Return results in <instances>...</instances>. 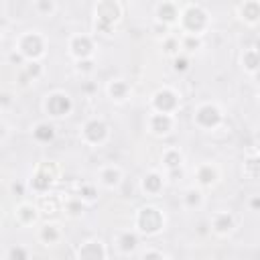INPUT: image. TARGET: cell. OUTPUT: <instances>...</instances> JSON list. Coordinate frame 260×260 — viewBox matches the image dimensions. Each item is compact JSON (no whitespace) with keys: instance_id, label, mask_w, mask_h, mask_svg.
<instances>
[{"instance_id":"cell-12","label":"cell","mask_w":260,"mask_h":260,"mask_svg":"<svg viewBox=\"0 0 260 260\" xmlns=\"http://www.w3.org/2000/svg\"><path fill=\"white\" fill-rule=\"evenodd\" d=\"M77 260H106V246L102 240H85L77 248Z\"/></svg>"},{"instance_id":"cell-18","label":"cell","mask_w":260,"mask_h":260,"mask_svg":"<svg viewBox=\"0 0 260 260\" xmlns=\"http://www.w3.org/2000/svg\"><path fill=\"white\" fill-rule=\"evenodd\" d=\"M195 179H197V183H199L201 187H211V185H215L217 179H219V169H217L215 165H211V162H203V165L197 167Z\"/></svg>"},{"instance_id":"cell-29","label":"cell","mask_w":260,"mask_h":260,"mask_svg":"<svg viewBox=\"0 0 260 260\" xmlns=\"http://www.w3.org/2000/svg\"><path fill=\"white\" fill-rule=\"evenodd\" d=\"M63 207H65L67 215H71V217H79V215L85 211V203H83L79 197H71V199H67Z\"/></svg>"},{"instance_id":"cell-8","label":"cell","mask_w":260,"mask_h":260,"mask_svg":"<svg viewBox=\"0 0 260 260\" xmlns=\"http://www.w3.org/2000/svg\"><path fill=\"white\" fill-rule=\"evenodd\" d=\"M73 110V102L65 91H51L45 98V112L53 118H63Z\"/></svg>"},{"instance_id":"cell-3","label":"cell","mask_w":260,"mask_h":260,"mask_svg":"<svg viewBox=\"0 0 260 260\" xmlns=\"http://www.w3.org/2000/svg\"><path fill=\"white\" fill-rule=\"evenodd\" d=\"M165 223H167L165 213L158 207H154V205L140 207L138 213H136V221H134L136 232L142 234V236H156V234H160L165 230Z\"/></svg>"},{"instance_id":"cell-41","label":"cell","mask_w":260,"mask_h":260,"mask_svg":"<svg viewBox=\"0 0 260 260\" xmlns=\"http://www.w3.org/2000/svg\"><path fill=\"white\" fill-rule=\"evenodd\" d=\"M250 207H252V211H258V207H260V199H258V195H254V197H252Z\"/></svg>"},{"instance_id":"cell-37","label":"cell","mask_w":260,"mask_h":260,"mask_svg":"<svg viewBox=\"0 0 260 260\" xmlns=\"http://www.w3.org/2000/svg\"><path fill=\"white\" fill-rule=\"evenodd\" d=\"M138 260H167V258H165V254H160L158 250H146V252L140 254Z\"/></svg>"},{"instance_id":"cell-14","label":"cell","mask_w":260,"mask_h":260,"mask_svg":"<svg viewBox=\"0 0 260 260\" xmlns=\"http://www.w3.org/2000/svg\"><path fill=\"white\" fill-rule=\"evenodd\" d=\"M238 16L248 24V26H256L260 22V2L258 0H244L236 6Z\"/></svg>"},{"instance_id":"cell-38","label":"cell","mask_w":260,"mask_h":260,"mask_svg":"<svg viewBox=\"0 0 260 260\" xmlns=\"http://www.w3.org/2000/svg\"><path fill=\"white\" fill-rule=\"evenodd\" d=\"M12 104V93L10 91H0V108H6Z\"/></svg>"},{"instance_id":"cell-7","label":"cell","mask_w":260,"mask_h":260,"mask_svg":"<svg viewBox=\"0 0 260 260\" xmlns=\"http://www.w3.org/2000/svg\"><path fill=\"white\" fill-rule=\"evenodd\" d=\"M81 140L89 146H100L108 140L110 136V128L108 124L102 120V118H89L83 126H81V132H79Z\"/></svg>"},{"instance_id":"cell-15","label":"cell","mask_w":260,"mask_h":260,"mask_svg":"<svg viewBox=\"0 0 260 260\" xmlns=\"http://www.w3.org/2000/svg\"><path fill=\"white\" fill-rule=\"evenodd\" d=\"M209 228H211V232H215L217 236H228V234H232L234 228H236L234 215L228 213V211H217V213H213V217H211V221H209Z\"/></svg>"},{"instance_id":"cell-6","label":"cell","mask_w":260,"mask_h":260,"mask_svg":"<svg viewBox=\"0 0 260 260\" xmlns=\"http://www.w3.org/2000/svg\"><path fill=\"white\" fill-rule=\"evenodd\" d=\"M150 108L156 114H171L175 116L179 110V95L171 87H160L150 95Z\"/></svg>"},{"instance_id":"cell-24","label":"cell","mask_w":260,"mask_h":260,"mask_svg":"<svg viewBox=\"0 0 260 260\" xmlns=\"http://www.w3.org/2000/svg\"><path fill=\"white\" fill-rule=\"evenodd\" d=\"M162 165H165L167 171L183 167V152H181L179 148H173V146L167 148V150L162 152Z\"/></svg>"},{"instance_id":"cell-26","label":"cell","mask_w":260,"mask_h":260,"mask_svg":"<svg viewBox=\"0 0 260 260\" xmlns=\"http://www.w3.org/2000/svg\"><path fill=\"white\" fill-rule=\"evenodd\" d=\"M32 138H35L37 142H49V140H53V138H55V128H53V124H49V122H39V124L32 128Z\"/></svg>"},{"instance_id":"cell-42","label":"cell","mask_w":260,"mask_h":260,"mask_svg":"<svg viewBox=\"0 0 260 260\" xmlns=\"http://www.w3.org/2000/svg\"><path fill=\"white\" fill-rule=\"evenodd\" d=\"M2 136H4V124L0 122V138H2Z\"/></svg>"},{"instance_id":"cell-13","label":"cell","mask_w":260,"mask_h":260,"mask_svg":"<svg viewBox=\"0 0 260 260\" xmlns=\"http://www.w3.org/2000/svg\"><path fill=\"white\" fill-rule=\"evenodd\" d=\"M173 128H175V116H171V114H156V112H152L148 116V130L154 136H165Z\"/></svg>"},{"instance_id":"cell-32","label":"cell","mask_w":260,"mask_h":260,"mask_svg":"<svg viewBox=\"0 0 260 260\" xmlns=\"http://www.w3.org/2000/svg\"><path fill=\"white\" fill-rule=\"evenodd\" d=\"M6 258H8V260H30V256H28V250H26L24 246H20V244H16V246L8 248V254H6Z\"/></svg>"},{"instance_id":"cell-4","label":"cell","mask_w":260,"mask_h":260,"mask_svg":"<svg viewBox=\"0 0 260 260\" xmlns=\"http://www.w3.org/2000/svg\"><path fill=\"white\" fill-rule=\"evenodd\" d=\"M122 4L116 2V0H104V2H98L93 6V16H95V30L98 32H106L110 35L114 24L120 20L122 16Z\"/></svg>"},{"instance_id":"cell-9","label":"cell","mask_w":260,"mask_h":260,"mask_svg":"<svg viewBox=\"0 0 260 260\" xmlns=\"http://www.w3.org/2000/svg\"><path fill=\"white\" fill-rule=\"evenodd\" d=\"M179 12H181V4L173 2V0H162L154 4V18L158 24L162 26H173L179 20Z\"/></svg>"},{"instance_id":"cell-39","label":"cell","mask_w":260,"mask_h":260,"mask_svg":"<svg viewBox=\"0 0 260 260\" xmlns=\"http://www.w3.org/2000/svg\"><path fill=\"white\" fill-rule=\"evenodd\" d=\"M8 59H10V63H18V65H24V63H26L24 57H22L18 51H12V53L8 55Z\"/></svg>"},{"instance_id":"cell-23","label":"cell","mask_w":260,"mask_h":260,"mask_svg":"<svg viewBox=\"0 0 260 260\" xmlns=\"http://www.w3.org/2000/svg\"><path fill=\"white\" fill-rule=\"evenodd\" d=\"M116 246H118V250H120L122 254L134 252L136 246H138V234H136V232H130V230L122 232V234L116 238Z\"/></svg>"},{"instance_id":"cell-21","label":"cell","mask_w":260,"mask_h":260,"mask_svg":"<svg viewBox=\"0 0 260 260\" xmlns=\"http://www.w3.org/2000/svg\"><path fill=\"white\" fill-rule=\"evenodd\" d=\"M106 91H108V95H110L114 102H124V100L128 98V93H130V85H128L124 79H112V81L108 83Z\"/></svg>"},{"instance_id":"cell-16","label":"cell","mask_w":260,"mask_h":260,"mask_svg":"<svg viewBox=\"0 0 260 260\" xmlns=\"http://www.w3.org/2000/svg\"><path fill=\"white\" fill-rule=\"evenodd\" d=\"M122 179H124V173H122V169L116 167V165H108V167L100 169V173H98L100 185H104V187H108V189L118 187V185L122 183Z\"/></svg>"},{"instance_id":"cell-25","label":"cell","mask_w":260,"mask_h":260,"mask_svg":"<svg viewBox=\"0 0 260 260\" xmlns=\"http://www.w3.org/2000/svg\"><path fill=\"white\" fill-rule=\"evenodd\" d=\"M258 63H260V59H258V49H256V47L246 49L244 55H242V65H244V69H246L250 75H256V73H258Z\"/></svg>"},{"instance_id":"cell-28","label":"cell","mask_w":260,"mask_h":260,"mask_svg":"<svg viewBox=\"0 0 260 260\" xmlns=\"http://www.w3.org/2000/svg\"><path fill=\"white\" fill-rule=\"evenodd\" d=\"M201 47H203V37L181 35V39H179V49H183L185 55H187V53H195V51H199Z\"/></svg>"},{"instance_id":"cell-2","label":"cell","mask_w":260,"mask_h":260,"mask_svg":"<svg viewBox=\"0 0 260 260\" xmlns=\"http://www.w3.org/2000/svg\"><path fill=\"white\" fill-rule=\"evenodd\" d=\"M14 51H18L24 61H39L47 53V39L39 30H24L16 39Z\"/></svg>"},{"instance_id":"cell-27","label":"cell","mask_w":260,"mask_h":260,"mask_svg":"<svg viewBox=\"0 0 260 260\" xmlns=\"http://www.w3.org/2000/svg\"><path fill=\"white\" fill-rule=\"evenodd\" d=\"M201 203H203V193H201V189L189 187V189L183 193V205H185L187 209H197V207H201Z\"/></svg>"},{"instance_id":"cell-33","label":"cell","mask_w":260,"mask_h":260,"mask_svg":"<svg viewBox=\"0 0 260 260\" xmlns=\"http://www.w3.org/2000/svg\"><path fill=\"white\" fill-rule=\"evenodd\" d=\"M162 49H165L167 55H173V57L179 55V51H181V49H179V39L167 35V37L162 39Z\"/></svg>"},{"instance_id":"cell-43","label":"cell","mask_w":260,"mask_h":260,"mask_svg":"<svg viewBox=\"0 0 260 260\" xmlns=\"http://www.w3.org/2000/svg\"><path fill=\"white\" fill-rule=\"evenodd\" d=\"M0 39H2V22H0Z\"/></svg>"},{"instance_id":"cell-31","label":"cell","mask_w":260,"mask_h":260,"mask_svg":"<svg viewBox=\"0 0 260 260\" xmlns=\"http://www.w3.org/2000/svg\"><path fill=\"white\" fill-rule=\"evenodd\" d=\"M32 10H37L39 14H53L57 10V2H53V0H37V2H32Z\"/></svg>"},{"instance_id":"cell-40","label":"cell","mask_w":260,"mask_h":260,"mask_svg":"<svg viewBox=\"0 0 260 260\" xmlns=\"http://www.w3.org/2000/svg\"><path fill=\"white\" fill-rule=\"evenodd\" d=\"M24 187H26L24 183L16 181V183H12V185H10V191H12V193H16V195H24Z\"/></svg>"},{"instance_id":"cell-19","label":"cell","mask_w":260,"mask_h":260,"mask_svg":"<svg viewBox=\"0 0 260 260\" xmlns=\"http://www.w3.org/2000/svg\"><path fill=\"white\" fill-rule=\"evenodd\" d=\"M165 187V175H160L158 171H150L142 177L140 181V189L146 193V195H158Z\"/></svg>"},{"instance_id":"cell-10","label":"cell","mask_w":260,"mask_h":260,"mask_svg":"<svg viewBox=\"0 0 260 260\" xmlns=\"http://www.w3.org/2000/svg\"><path fill=\"white\" fill-rule=\"evenodd\" d=\"M69 55L79 61V59H91L93 57V41L89 35H73L69 39Z\"/></svg>"},{"instance_id":"cell-11","label":"cell","mask_w":260,"mask_h":260,"mask_svg":"<svg viewBox=\"0 0 260 260\" xmlns=\"http://www.w3.org/2000/svg\"><path fill=\"white\" fill-rule=\"evenodd\" d=\"M53 181H55L53 165L43 162V165H39V169L35 171V175H32V179H30V187H32L37 193H45V191H49V187L53 185Z\"/></svg>"},{"instance_id":"cell-1","label":"cell","mask_w":260,"mask_h":260,"mask_svg":"<svg viewBox=\"0 0 260 260\" xmlns=\"http://www.w3.org/2000/svg\"><path fill=\"white\" fill-rule=\"evenodd\" d=\"M177 26L181 28V35L203 37L205 30L209 28V12L205 10L203 4H197V2L181 4Z\"/></svg>"},{"instance_id":"cell-35","label":"cell","mask_w":260,"mask_h":260,"mask_svg":"<svg viewBox=\"0 0 260 260\" xmlns=\"http://www.w3.org/2000/svg\"><path fill=\"white\" fill-rule=\"evenodd\" d=\"M93 57L91 59H79V61H75V69L79 71V73H91L93 71Z\"/></svg>"},{"instance_id":"cell-34","label":"cell","mask_w":260,"mask_h":260,"mask_svg":"<svg viewBox=\"0 0 260 260\" xmlns=\"http://www.w3.org/2000/svg\"><path fill=\"white\" fill-rule=\"evenodd\" d=\"M189 57L185 55V53H179V55H175L173 57V67H175V71H187L189 69Z\"/></svg>"},{"instance_id":"cell-20","label":"cell","mask_w":260,"mask_h":260,"mask_svg":"<svg viewBox=\"0 0 260 260\" xmlns=\"http://www.w3.org/2000/svg\"><path fill=\"white\" fill-rule=\"evenodd\" d=\"M41 75H43V65L39 61H26L22 71H20V75H18V79H20V85H28L30 81L39 79Z\"/></svg>"},{"instance_id":"cell-30","label":"cell","mask_w":260,"mask_h":260,"mask_svg":"<svg viewBox=\"0 0 260 260\" xmlns=\"http://www.w3.org/2000/svg\"><path fill=\"white\" fill-rule=\"evenodd\" d=\"M85 205L87 203H93L95 199H98V189H95V185H89V183H85V185H81V189H79V195H77Z\"/></svg>"},{"instance_id":"cell-17","label":"cell","mask_w":260,"mask_h":260,"mask_svg":"<svg viewBox=\"0 0 260 260\" xmlns=\"http://www.w3.org/2000/svg\"><path fill=\"white\" fill-rule=\"evenodd\" d=\"M14 217H16V221L20 225H32L39 219V207L32 205V203H28V201H22V203L16 205Z\"/></svg>"},{"instance_id":"cell-5","label":"cell","mask_w":260,"mask_h":260,"mask_svg":"<svg viewBox=\"0 0 260 260\" xmlns=\"http://www.w3.org/2000/svg\"><path fill=\"white\" fill-rule=\"evenodd\" d=\"M223 120V114L221 110L211 104V102H205V104H199L193 112V122L195 126H199L201 130H215Z\"/></svg>"},{"instance_id":"cell-36","label":"cell","mask_w":260,"mask_h":260,"mask_svg":"<svg viewBox=\"0 0 260 260\" xmlns=\"http://www.w3.org/2000/svg\"><path fill=\"white\" fill-rule=\"evenodd\" d=\"M256 162H258V160H256V156H254V158H250L248 162H244V173H246L250 179H256V177H258V169H256L258 165H256Z\"/></svg>"},{"instance_id":"cell-22","label":"cell","mask_w":260,"mask_h":260,"mask_svg":"<svg viewBox=\"0 0 260 260\" xmlns=\"http://www.w3.org/2000/svg\"><path fill=\"white\" fill-rule=\"evenodd\" d=\"M39 240L45 244V246H51V244H57L61 240V228L57 223H43L39 228Z\"/></svg>"}]
</instances>
